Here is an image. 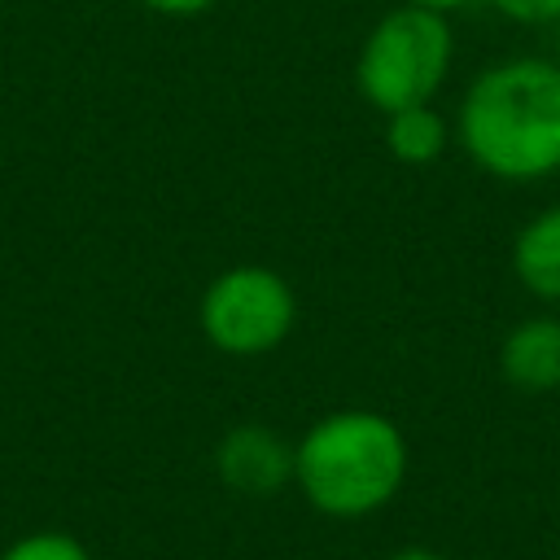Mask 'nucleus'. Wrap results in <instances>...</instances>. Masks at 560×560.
<instances>
[{
    "mask_svg": "<svg viewBox=\"0 0 560 560\" xmlns=\"http://www.w3.org/2000/svg\"><path fill=\"white\" fill-rule=\"evenodd\" d=\"M293 481L306 503L337 521L381 512L407 481L402 429L368 407L315 420L293 446Z\"/></svg>",
    "mask_w": 560,
    "mask_h": 560,
    "instance_id": "f03ea898",
    "label": "nucleus"
},
{
    "mask_svg": "<svg viewBox=\"0 0 560 560\" xmlns=\"http://www.w3.org/2000/svg\"><path fill=\"white\" fill-rule=\"evenodd\" d=\"M455 136L472 166L494 179L529 184L560 171V66L508 57L486 66L455 114Z\"/></svg>",
    "mask_w": 560,
    "mask_h": 560,
    "instance_id": "f257e3e1",
    "label": "nucleus"
},
{
    "mask_svg": "<svg viewBox=\"0 0 560 560\" xmlns=\"http://www.w3.org/2000/svg\"><path fill=\"white\" fill-rule=\"evenodd\" d=\"M451 57H455V35L446 13L398 4L368 31L354 61V83L363 101L381 114L429 105L451 74Z\"/></svg>",
    "mask_w": 560,
    "mask_h": 560,
    "instance_id": "7ed1b4c3",
    "label": "nucleus"
},
{
    "mask_svg": "<svg viewBox=\"0 0 560 560\" xmlns=\"http://www.w3.org/2000/svg\"><path fill=\"white\" fill-rule=\"evenodd\" d=\"M503 18L521 22V26H551L560 22V0H490Z\"/></svg>",
    "mask_w": 560,
    "mask_h": 560,
    "instance_id": "9d476101",
    "label": "nucleus"
},
{
    "mask_svg": "<svg viewBox=\"0 0 560 560\" xmlns=\"http://www.w3.org/2000/svg\"><path fill=\"white\" fill-rule=\"evenodd\" d=\"M214 468L236 494H271L293 481V446H284L280 433L267 424H236L223 433Z\"/></svg>",
    "mask_w": 560,
    "mask_h": 560,
    "instance_id": "39448f33",
    "label": "nucleus"
},
{
    "mask_svg": "<svg viewBox=\"0 0 560 560\" xmlns=\"http://www.w3.org/2000/svg\"><path fill=\"white\" fill-rule=\"evenodd\" d=\"M140 4L153 9V13H166V18H192V13H206L219 0H140Z\"/></svg>",
    "mask_w": 560,
    "mask_h": 560,
    "instance_id": "9b49d317",
    "label": "nucleus"
},
{
    "mask_svg": "<svg viewBox=\"0 0 560 560\" xmlns=\"http://www.w3.org/2000/svg\"><path fill=\"white\" fill-rule=\"evenodd\" d=\"M402 4H420V9H433V13H451V9H464L472 0H402Z\"/></svg>",
    "mask_w": 560,
    "mask_h": 560,
    "instance_id": "ddd939ff",
    "label": "nucleus"
},
{
    "mask_svg": "<svg viewBox=\"0 0 560 560\" xmlns=\"http://www.w3.org/2000/svg\"><path fill=\"white\" fill-rule=\"evenodd\" d=\"M446 140H451V127L433 109V101L385 114V149L402 166H429V162H438L446 153Z\"/></svg>",
    "mask_w": 560,
    "mask_h": 560,
    "instance_id": "6e6552de",
    "label": "nucleus"
},
{
    "mask_svg": "<svg viewBox=\"0 0 560 560\" xmlns=\"http://www.w3.org/2000/svg\"><path fill=\"white\" fill-rule=\"evenodd\" d=\"M556 26H560V22H556Z\"/></svg>",
    "mask_w": 560,
    "mask_h": 560,
    "instance_id": "4468645a",
    "label": "nucleus"
},
{
    "mask_svg": "<svg viewBox=\"0 0 560 560\" xmlns=\"http://www.w3.org/2000/svg\"><path fill=\"white\" fill-rule=\"evenodd\" d=\"M499 372L521 394L560 389V315L516 319L499 341Z\"/></svg>",
    "mask_w": 560,
    "mask_h": 560,
    "instance_id": "423d86ee",
    "label": "nucleus"
},
{
    "mask_svg": "<svg viewBox=\"0 0 560 560\" xmlns=\"http://www.w3.org/2000/svg\"><path fill=\"white\" fill-rule=\"evenodd\" d=\"M512 276L538 302L560 306V206H547L521 223L512 241Z\"/></svg>",
    "mask_w": 560,
    "mask_h": 560,
    "instance_id": "0eeeda50",
    "label": "nucleus"
},
{
    "mask_svg": "<svg viewBox=\"0 0 560 560\" xmlns=\"http://www.w3.org/2000/svg\"><path fill=\"white\" fill-rule=\"evenodd\" d=\"M385 560H446V556H438V551H429V547H398V551L385 556Z\"/></svg>",
    "mask_w": 560,
    "mask_h": 560,
    "instance_id": "f8f14e48",
    "label": "nucleus"
},
{
    "mask_svg": "<svg viewBox=\"0 0 560 560\" xmlns=\"http://www.w3.org/2000/svg\"><path fill=\"white\" fill-rule=\"evenodd\" d=\"M0 560H92L88 547L74 538V534H61V529H35V534H22L13 538Z\"/></svg>",
    "mask_w": 560,
    "mask_h": 560,
    "instance_id": "1a4fd4ad",
    "label": "nucleus"
},
{
    "mask_svg": "<svg viewBox=\"0 0 560 560\" xmlns=\"http://www.w3.org/2000/svg\"><path fill=\"white\" fill-rule=\"evenodd\" d=\"M298 302L280 271L241 262L228 267L210 289L201 293L197 319L214 350L223 354H267L276 350L293 328Z\"/></svg>",
    "mask_w": 560,
    "mask_h": 560,
    "instance_id": "20e7f679",
    "label": "nucleus"
}]
</instances>
